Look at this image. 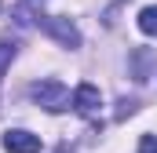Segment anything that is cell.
I'll use <instances>...</instances> for the list:
<instances>
[{
	"instance_id": "4",
	"label": "cell",
	"mask_w": 157,
	"mask_h": 153,
	"mask_svg": "<svg viewBox=\"0 0 157 153\" xmlns=\"http://www.w3.org/2000/svg\"><path fill=\"white\" fill-rule=\"evenodd\" d=\"M4 150L7 153H40V139L26 128H15L4 135Z\"/></svg>"
},
{
	"instance_id": "6",
	"label": "cell",
	"mask_w": 157,
	"mask_h": 153,
	"mask_svg": "<svg viewBox=\"0 0 157 153\" xmlns=\"http://www.w3.org/2000/svg\"><path fill=\"white\" fill-rule=\"evenodd\" d=\"M139 29L146 37H157V7H143L139 11Z\"/></svg>"
},
{
	"instance_id": "1",
	"label": "cell",
	"mask_w": 157,
	"mask_h": 153,
	"mask_svg": "<svg viewBox=\"0 0 157 153\" xmlns=\"http://www.w3.org/2000/svg\"><path fill=\"white\" fill-rule=\"evenodd\" d=\"M29 99L37 106H44L48 113H62V110L73 106V99H70L62 80H37V84H29Z\"/></svg>"
},
{
	"instance_id": "3",
	"label": "cell",
	"mask_w": 157,
	"mask_h": 153,
	"mask_svg": "<svg viewBox=\"0 0 157 153\" xmlns=\"http://www.w3.org/2000/svg\"><path fill=\"white\" fill-rule=\"evenodd\" d=\"M73 110H77L80 117H99L102 95H99L95 84H77V91H73Z\"/></svg>"
},
{
	"instance_id": "7",
	"label": "cell",
	"mask_w": 157,
	"mask_h": 153,
	"mask_svg": "<svg viewBox=\"0 0 157 153\" xmlns=\"http://www.w3.org/2000/svg\"><path fill=\"white\" fill-rule=\"evenodd\" d=\"M139 153H157V135H143L139 139Z\"/></svg>"
},
{
	"instance_id": "2",
	"label": "cell",
	"mask_w": 157,
	"mask_h": 153,
	"mask_svg": "<svg viewBox=\"0 0 157 153\" xmlns=\"http://www.w3.org/2000/svg\"><path fill=\"white\" fill-rule=\"evenodd\" d=\"M33 22H37L40 29H48L55 40H62L66 47H80V33H77V26L70 22V18H59V15H33Z\"/></svg>"
},
{
	"instance_id": "5",
	"label": "cell",
	"mask_w": 157,
	"mask_h": 153,
	"mask_svg": "<svg viewBox=\"0 0 157 153\" xmlns=\"http://www.w3.org/2000/svg\"><path fill=\"white\" fill-rule=\"evenodd\" d=\"M15 55H18V44L7 40V37H0V76L7 73V66L15 62Z\"/></svg>"
}]
</instances>
